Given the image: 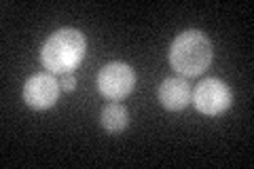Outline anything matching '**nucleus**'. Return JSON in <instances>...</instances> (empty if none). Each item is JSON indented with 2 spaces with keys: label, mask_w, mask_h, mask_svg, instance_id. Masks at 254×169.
<instances>
[{
  "label": "nucleus",
  "mask_w": 254,
  "mask_h": 169,
  "mask_svg": "<svg viewBox=\"0 0 254 169\" xmlns=\"http://www.w3.org/2000/svg\"><path fill=\"white\" fill-rule=\"evenodd\" d=\"M85 36L74 28H62L45 40L41 49L43 66L51 74H70L85 57Z\"/></svg>",
  "instance_id": "f257e3e1"
},
{
  "label": "nucleus",
  "mask_w": 254,
  "mask_h": 169,
  "mask_svg": "<svg viewBox=\"0 0 254 169\" xmlns=\"http://www.w3.org/2000/svg\"><path fill=\"white\" fill-rule=\"evenodd\" d=\"M214 51L208 36L197 30H189L172 43L170 63L182 76H199L212 63Z\"/></svg>",
  "instance_id": "f03ea898"
},
{
  "label": "nucleus",
  "mask_w": 254,
  "mask_h": 169,
  "mask_svg": "<svg viewBox=\"0 0 254 169\" xmlns=\"http://www.w3.org/2000/svg\"><path fill=\"white\" fill-rule=\"evenodd\" d=\"M193 104L195 108L205 116H218L222 114L233 102V93L229 89V85H225L218 78H205L203 83L197 85V89L193 93Z\"/></svg>",
  "instance_id": "7ed1b4c3"
},
{
  "label": "nucleus",
  "mask_w": 254,
  "mask_h": 169,
  "mask_svg": "<svg viewBox=\"0 0 254 169\" xmlns=\"http://www.w3.org/2000/svg\"><path fill=\"white\" fill-rule=\"evenodd\" d=\"M133 85H136V74L133 70L121 61H113L104 66L98 74V89L108 100H123L131 93Z\"/></svg>",
  "instance_id": "20e7f679"
},
{
  "label": "nucleus",
  "mask_w": 254,
  "mask_h": 169,
  "mask_svg": "<svg viewBox=\"0 0 254 169\" xmlns=\"http://www.w3.org/2000/svg\"><path fill=\"white\" fill-rule=\"evenodd\" d=\"M60 89L62 87L58 78L51 72L49 74L41 72V74H34L26 80V85H23V102L36 110H47L55 106V102L60 98Z\"/></svg>",
  "instance_id": "39448f33"
},
{
  "label": "nucleus",
  "mask_w": 254,
  "mask_h": 169,
  "mask_svg": "<svg viewBox=\"0 0 254 169\" xmlns=\"http://www.w3.org/2000/svg\"><path fill=\"white\" fill-rule=\"evenodd\" d=\"M193 91L185 78H165L161 87H159V102L163 104V108L168 110H182L190 104Z\"/></svg>",
  "instance_id": "423d86ee"
},
{
  "label": "nucleus",
  "mask_w": 254,
  "mask_h": 169,
  "mask_svg": "<svg viewBox=\"0 0 254 169\" xmlns=\"http://www.w3.org/2000/svg\"><path fill=\"white\" fill-rule=\"evenodd\" d=\"M102 127L108 133H121L127 125H129V114L121 104H108V106L102 110Z\"/></svg>",
  "instance_id": "0eeeda50"
},
{
  "label": "nucleus",
  "mask_w": 254,
  "mask_h": 169,
  "mask_svg": "<svg viewBox=\"0 0 254 169\" xmlns=\"http://www.w3.org/2000/svg\"><path fill=\"white\" fill-rule=\"evenodd\" d=\"M60 87H62V91H74V87H76V76L72 74V72H70V74H62Z\"/></svg>",
  "instance_id": "6e6552de"
}]
</instances>
